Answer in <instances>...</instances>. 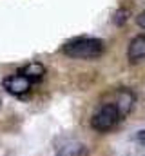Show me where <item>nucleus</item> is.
<instances>
[{
    "label": "nucleus",
    "instance_id": "obj_1",
    "mask_svg": "<svg viewBox=\"0 0 145 156\" xmlns=\"http://www.w3.org/2000/svg\"><path fill=\"white\" fill-rule=\"evenodd\" d=\"M105 45L100 38H91V37H80V38L69 40L62 51L64 55L71 56V58H83V60H91V58H98L104 53Z\"/></svg>",
    "mask_w": 145,
    "mask_h": 156
},
{
    "label": "nucleus",
    "instance_id": "obj_2",
    "mask_svg": "<svg viewBox=\"0 0 145 156\" xmlns=\"http://www.w3.org/2000/svg\"><path fill=\"white\" fill-rule=\"evenodd\" d=\"M122 120V115L114 104H104L91 118V127L98 133H107L118 125Z\"/></svg>",
    "mask_w": 145,
    "mask_h": 156
},
{
    "label": "nucleus",
    "instance_id": "obj_3",
    "mask_svg": "<svg viewBox=\"0 0 145 156\" xmlns=\"http://www.w3.org/2000/svg\"><path fill=\"white\" fill-rule=\"evenodd\" d=\"M31 80L29 78H26L22 73H18V75H11V76H7L4 80V87H5V91L7 93H11V94H16V96H20V94H26L29 89H31Z\"/></svg>",
    "mask_w": 145,
    "mask_h": 156
},
{
    "label": "nucleus",
    "instance_id": "obj_4",
    "mask_svg": "<svg viewBox=\"0 0 145 156\" xmlns=\"http://www.w3.org/2000/svg\"><path fill=\"white\" fill-rule=\"evenodd\" d=\"M127 56L131 62H140L145 58V35H138L131 40L129 49H127Z\"/></svg>",
    "mask_w": 145,
    "mask_h": 156
},
{
    "label": "nucleus",
    "instance_id": "obj_5",
    "mask_svg": "<svg viewBox=\"0 0 145 156\" xmlns=\"http://www.w3.org/2000/svg\"><path fill=\"white\" fill-rule=\"evenodd\" d=\"M133 104H134V94H133L129 89H120V93H118V102H116L114 105L118 107V111H120L122 118L131 111Z\"/></svg>",
    "mask_w": 145,
    "mask_h": 156
},
{
    "label": "nucleus",
    "instance_id": "obj_6",
    "mask_svg": "<svg viewBox=\"0 0 145 156\" xmlns=\"http://www.w3.org/2000/svg\"><path fill=\"white\" fill-rule=\"evenodd\" d=\"M20 73L26 78H29L31 82H38V80H42L44 75H45V67L42 64H38V62H33V64H27Z\"/></svg>",
    "mask_w": 145,
    "mask_h": 156
},
{
    "label": "nucleus",
    "instance_id": "obj_7",
    "mask_svg": "<svg viewBox=\"0 0 145 156\" xmlns=\"http://www.w3.org/2000/svg\"><path fill=\"white\" fill-rule=\"evenodd\" d=\"M56 156H89V151L82 144H69V145L62 147Z\"/></svg>",
    "mask_w": 145,
    "mask_h": 156
},
{
    "label": "nucleus",
    "instance_id": "obj_8",
    "mask_svg": "<svg viewBox=\"0 0 145 156\" xmlns=\"http://www.w3.org/2000/svg\"><path fill=\"white\" fill-rule=\"evenodd\" d=\"M136 24H138L140 27H143V29H145V11H142V13L136 16Z\"/></svg>",
    "mask_w": 145,
    "mask_h": 156
},
{
    "label": "nucleus",
    "instance_id": "obj_9",
    "mask_svg": "<svg viewBox=\"0 0 145 156\" xmlns=\"http://www.w3.org/2000/svg\"><path fill=\"white\" fill-rule=\"evenodd\" d=\"M0 104H2V100H0Z\"/></svg>",
    "mask_w": 145,
    "mask_h": 156
}]
</instances>
